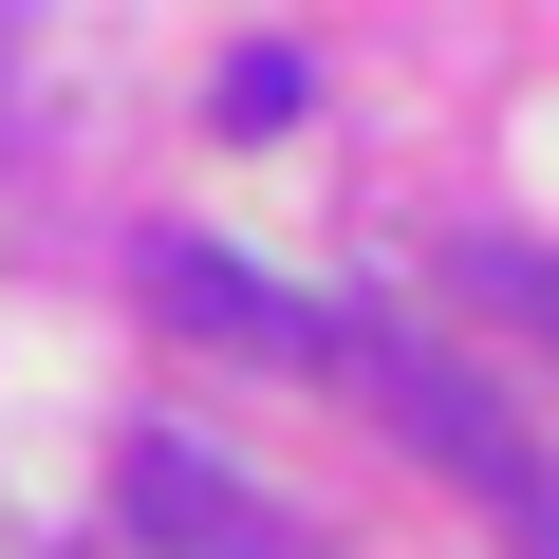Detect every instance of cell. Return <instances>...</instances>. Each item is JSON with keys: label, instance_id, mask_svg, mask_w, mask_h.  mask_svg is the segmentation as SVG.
Wrapping results in <instances>:
<instances>
[{"label": "cell", "instance_id": "6da1fadb", "mask_svg": "<svg viewBox=\"0 0 559 559\" xmlns=\"http://www.w3.org/2000/svg\"><path fill=\"white\" fill-rule=\"evenodd\" d=\"M336 373H355V392H373L448 485H485V503H522V485H540V448H522V429L485 411V373H448L429 336H373V318H355V336H336Z\"/></svg>", "mask_w": 559, "mask_h": 559}, {"label": "cell", "instance_id": "7a4b0ae2", "mask_svg": "<svg viewBox=\"0 0 559 559\" xmlns=\"http://www.w3.org/2000/svg\"><path fill=\"white\" fill-rule=\"evenodd\" d=\"M112 503L150 522V559H299V522H280V503H261L224 448H187V429H131Z\"/></svg>", "mask_w": 559, "mask_h": 559}, {"label": "cell", "instance_id": "3957f363", "mask_svg": "<svg viewBox=\"0 0 559 559\" xmlns=\"http://www.w3.org/2000/svg\"><path fill=\"white\" fill-rule=\"evenodd\" d=\"M150 299H168L187 336H224V355H280V373H336V336H355V318H318L299 280H261V261H224V242H168Z\"/></svg>", "mask_w": 559, "mask_h": 559}, {"label": "cell", "instance_id": "277c9868", "mask_svg": "<svg viewBox=\"0 0 559 559\" xmlns=\"http://www.w3.org/2000/svg\"><path fill=\"white\" fill-rule=\"evenodd\" d=\"M448 280H466L485 318H522V336L559 355V242H448Z\"/></svg>", "mask_w": 559, "mask_h": 559}, {"label": "cell", "instance_id": "5b68a950", "mask_svg": "<svg viewBox=\"0 0 559 559\" xmlns=\"http://www.w3.org/2000/svg\"><path fill=\"white\" fill-rule=\"evenodd\" d=\"M205 131L242 150V131H299V57H280V38H242L224 75H205Z\"/></svg>", "mask_w": 559, "mask_h": 559}, {"label": "cell", "instance_id": "8992f818", "mask_svg": "<svg viewBox=\"0 0 559 559\" xmlns=\"http://www.w3.org/2000/svg\"><path fill=\"white\" fill-rule=\"evenodd\" d=\"M485 522H503V559H559V466H540L522 503H485Z\"/></svg>", "mask_w": 559, "mask_h": 559}]
</instances>
